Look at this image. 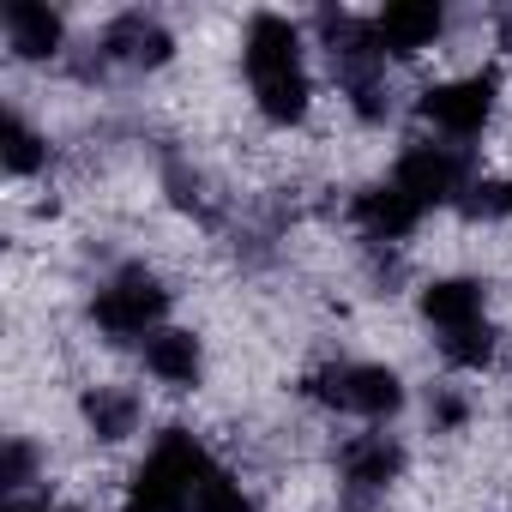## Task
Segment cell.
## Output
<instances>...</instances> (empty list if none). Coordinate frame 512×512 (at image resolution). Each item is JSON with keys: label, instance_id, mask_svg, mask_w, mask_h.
Here are the masks:
<instances>
[{"label": "cell", "instance_id": "obj_1", "mask_svg": "<svg viewBox=\"0 0 512 512\" xmlns=\"http://www.w3.org/2000/svg\"><path fill=\"white\" fill-rule=\"evenodd\" d=\"M247 79L260 97L266 121H302L308 115V73H302V43L290 31V19L260 13L247 25Z\"/></svg>", "mask_w": 512, "mask_h": 512}, {"label": "cell", "instance_id": "obj_2", "mask_svg": "<svg viewBox=\"0 0 512 512\" xmlns=\"http://www.w3.org/2000/svg\"><path fill=\"white\" fill-rule=\"evenodd\" d=\"M211 476V458L205 446L187 434V428H169L157 440V452L139 464L133 488H127V512H187L193 506V488Z\"/></svg>", "mask_w": 512, "mask_h": 512}, {"label": "cell", "instance_id": "obj_3", "mask_svg": "<svg viewBox=\"0 0 512 512\" xmlns=\"http://www.w3.org/2000/svg\"><path fill=\"white\" fill-rule=\"evenodd\" d=\"M163 308H169V290L151 278V272H121L103 296H97V326L109 332V338H145L157 320H163Z\"/></svg>", "mask_w": 512, "mask_h": 512}, {"label": "cell", "instance_id": "obj_4", "mask_svg": "<svg viewBox=\"0 0 512 512\" xmlns=\"http://www.w3.org/2000/svg\"><path fill=\"white\" fill-rule=\"evenodd\" d=\"M308 392L314 398H326V404H338V410H356V416H392L398 404H404V386H398V374L392 368H368V362H356V368H326V374H314L308 380Z\"/></svg>", "mask_w": 512, "mask_h": 512}, {"label": "cell", "instance_id": "obj_5", "mask_svg": "<svg viewBox=\"0 0 512 512\" xmlns=\"http://www.w3.org/2000/svg\"><path fill=\"white\" fill-rule=\"evenodd\" d=\"M422 115H428L434 127H446L452 139H470V133H482V127H488V115H494V79H488V73H476V79L434 85V91L422 97Z\"/></svg>", "mask_w": 512, "mask_h": 512}, {"label": "cell", "instance_id": "obj_6", "mask_svg": "<svg viewBox=\"0 0 512 512\" xmlns=\"http://www.w3.org/2000/svg\"><path fill=\"white\" fill-rule=\"evenodd\" d=\"M458 181H464V163H458L452 151H440V145H416V151H404V163H398V187H404L416 205H452V199H458Z\"/></svg>", "mask_w": 512, "mask_h": 512}, {"label": "cell", "instance_id": "obj_7", "mask_svg": "<svg viewBox=\"0 0 512 512\" xmlns=\"http://www.w3.org/2000/svg\"><path fill=\"white\" fill-rule=\"evenodd\" d=\"M440 7L434 0H392V7L374 19V37H380V55H416L440 37Z\"/></svg>", "mask_w": 512, "mask_h": 512}, {"label": "cell", "instance_id": "obj_8", "mask_svg": "<svg viewBox=\"0 0 512 512\" xmlns=\"http://www.w3.org/2000/svg\"><path fill=\"white\" fill-rule=\"evenodd\" d=\"M416 217H422V205L392 181V187H374V193H362L356 199V223L368 229V235H386V241H398V235H410L416 229Z\"/></svg>", "mask_w": 512, "mask_h": 512}, {"label": "cell", "instance_id": "obj_9", "mask_svg": "<svg viewBox=\"0 0 512 512\" xmlns=\"http://www.w3.org/2000/svg\"><path fill=\"white\" fill-rule=\"evenodd\" d=\"M422 314H428L440 332L482 326V284H476V278H440V284L422 296Z\"/></svg>", "mask_w": 512, "mask_h": 512}, {"label": "cell", "instance_id": "obj_10", "mask_svg": "<svg viewBox=\"0 0 512 512\" xmlns=\"http://www.w3.org/2000/svg\"><path fill=\"white\" fill-rule=\"evenodd\" d=\"M145 368L163 380V386H193L205 356H199V338L193 332H151L145 344Z\"/></svg>", "mask_w": 512, "mask_h": 512}, {"label": "cell", "instance_id": "obj_11", "mask_svg": "<svg viewBox=\"0 0 512 512\" xmlns=\"http://www.w3.org/2000/svg\"><path fill=\"white\" fill-rule=\"evenodd\" d=\"M7 37L25 61H49L61 49V19L49 7H37V0H13L7 7Z\"/></svg>", "mask_w": 512, "mask_h": 512}, {"label": "cell", "instance_id": "obj_12", "mask_svg": "<svg viewBox=\"0 0 512 512\" xmlns=\"http://www.w3.org/2000/svg\"><path fill=\"white\" fill-rule=\"evenodd\" d=\"M398 464H404V452H398V440H386V434H368V440H356V446L344 452V470H350L356 488H386V482L398 476Z\"/></svg>", "mask_w": 512, "mask_h": 512}, {"label": "cell", "instance_id": "obj_13", "mask_svg": "<svg viewBox=\"0 0 512 512\" xmlns=\"http://www.w3.org/2000/svg\"><path fill=\"white\" fill-rule=\"evenodd\" d=\"M109 49H115L121 61H133V67H163V61H169V31L133 13V19H121V25L109 31Z\"/></svg>", "mask_w": 512, "mask_h": 512}, {"label": "cell", "instance_id": "obj_14", "mask_svg": "<svg viewBox=\"0 0 512 512\" xmlns=\"http://www.w3.org/2000/svg\"><path fill=\"white\" fill-rule=\"evenodd\" d=\"M85 416H91V428H97L103 440H127V434H133V416H139V404H133L127 392H109V386H97V392L85 398Z\"/></svg>", "mask_w": 512, "mask_h": 512}, {"label": "cell", "instance_id": "obj_15", "mask_svg": "<svg viewBox=\"0 0 512 512\" xmlns=\"http://www.w3.org/2000/svg\"><path fill=\"white\" fill-rule=\"evenodd\" d=\"M0 157H7V169H13V175H31V169L43 163V145H37V133H31L19 115L0 121Z\"/></svg>", "mask_w": 512, "mask_h": 512}, {"label": "cell", "instance_id": "obj_16", "mask_svg": "<svg viewBox=\"0 0 512 512\" xmlns=\"http://www.w3.org/2000/svg\"><path fill=\"white\" fill-rule=\"evenodd\" d=\"M446 362L452 368H488L494 362V332L488 326H464V332H446Z\"/></svg>", "mask_w": 512, "mask_h": 512}, {"label": "cell", "instance_id": "obj_17", "mask_svg": "<svg viewBox=\"0 0 512 512\" xmlns=\"http://www.w3.org/2000/svg\"><path fill=\"white\" fill-rule=\"evenodd\" d=\"M193 512H253V500H247L223 470H211V476L193 488Z\"/></svg>", "mask_w": 512, "mask_h": 512}, {"label": "cell", "instance_id": "obj_18", "mask_svg": "<svg viewBox=\"0 0 512 512\" xmlns=\"http://www.w3.org/2000/svg\"><path fill=\"white\" fill-rule=\"evenodd\" d=\"M25 476H31V452H25V446L13 440V446H7V488H19Z\"/></svg>", "mask_w": 512, "mask_h": 512}, {"label": "cell", "instance_id": "obj_19", "mask_svg": "<svg viewBox=\"0 0 512 512\" xmlns=\"http://www.w3.org/2000/svg\"><path fill=\"white\" fill-rule=\"evenodd\" d=\"M7 512H43V506H7Z\"/></svg>", "mask_w": 512, "mask_h": 512}, {"label": "cell", "instance_id": "obj_20", "mask_svg": "<svg viewBox=\"0 0 512 512\" xmlns=\"http://www.w3.org/2000/svg\"><path fill=\"white\" fill-rule=\"evenodd\" d=\"M500 205H506V211H512V187H506V193H500Z\"/></svg>", "mask_w": 512, "mask_h": 512}]
</instances>
